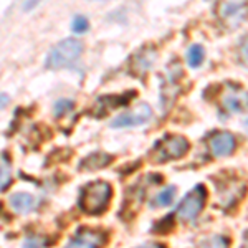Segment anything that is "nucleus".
<instances>
[{
  "mask_svg": "<svg viewBox=\"0 0 248 248\" xmlns=\"http://www.w3.org/2000/svg\"><path fill=\"white\" fill-rule=\"evenodd\" d=\"M83 53V45L77 38H65L50 50L45 62L48 70H62L78 62Z\"/></svg>",
  "mask_w": 248,
  "mask_h": 248,
  "instance_id": "nucleus-1",
  "label": "nucleus"
},
{
  "mask_svg": "<svg viewBox=\"0 0 248 248\" xmlns=\"http://www.w3.org/2000/svg\"><path fill=\"white\" fill-rule=\"evenodd\" d=\"M111 195H113V189H111V186L108 182L96 181L88 184L85 190H83V197H81L83 210L91 215L103 214L108 209Z\"/></svg>",
  "mask_w": 248,
  "mask_h": 248,
  "instance_id": "nucleus-2",
  "label": "nucleus"
},
{
  "mask_svg": "<svg viewBox=\"0 0 248 248\" xmlns=\"http://www.w3.org/2000/svg\"><path fill=\"white\" fill-rule=\"evenodd\" d=\"M189 147L190 144L184 136H166L162 141L155 144L153 154H151V161L155 164H161L167 161H174V159H181L182 155L187 154Z\"/></svg>",
  "mask_w": 248,
  "mask_h": 248,
  "instance_id": "nucleus-3",
  "label": "nucleus"
},
{
  "mask_svg": "<svg viewBox=\"0 0 248 248\" xmlns=\"http://www.w3.org/2000/svg\"><path fill=\"white\" fill-rule=\"evenodd\" d=\"M207 201V190L203 186H195L186 197L182 199L181 205L177 207V217L182 222H192L197 218Z\"/></svg>",
  "mask_w": 248,
  "mask_h": 248,
  "instance_id": "nucleus-4",
  "label": "nucleus"
},
{
  "mask_svg": "<svg viewBox=\"0 0 248 248\" xmlns=\"http://www.w3.org/2000/svg\"><path fill=\"white\" fill-rule=\"evenodd\" d=\"M153 118V109H151L149 105L146 103H141L131 111H126V113L116 116V118L111 121L109 126L113 129H119V127H133V126H142L144 123H147Z\"/></svg>",
  "mask_w": 248,
  "mask_h": 248,
  "instance_id": "nucleus-5",
  "label": "nucleus"
},
{
  "mask_svg": "<svg viewBox=\"0 0 248 248\" xmlns=\"http://www.w3.org/2000/svg\"><path fill=\"white\" fill-rule=\"evenodd\" d=\"M106 243V233L101 230L81 229L68 242L65 248H103Z\"/></svg>",
  "mask_w": 248,
  "mask_h": 248,
  "instance_id": "nucleus-6",
  "label": "nucleus"
},
{
  "mask_svg": "<svg viewBox=\"0 0 248 248\" xmlns=\"http://www.w3.org/2000/svg\"><path fill=\"white\" fill-rule=\"evenodd\" d=\"M237 147V139L229 131H217L209 138V149L215 157L230 155Z\"/></svg>",
  "mask_w": 248,
  "mask_h": 248,
  "instance_id": "nucleus-7",
  "label": "nucleus"
},
{
  "mask_svg": "<svg viewBox=\"0 0 248 248\" xmlns=\"http://www.w3.org/2000/svg\"><path fill=\"white\" fill-rule=\"evenodd\" d=\"M155 62V50L154 48H142L139 53L133 57V70L136 75H142L149 71V68Z\"/></svg>",
  "mask_w": 248,
  "mask_h": 248,
  "instance_id": "nucleus-8",
  "label": "nucleus"
},
{
  "mask_svg": "<svg viewBox=\"0 0 248 248\" xmlns=\"http://www.w3.org/2000/svg\"><path fill=\"white\" fill-rule=\"evenodd\" d=\"M10 207L17 214H27V212L35 209V199L33 195L27 194V192H17V194L10 195Z\"/></svg>",
  "mask_w": 248,
  "mask_h": 248,
  "instance_id": "nucleus-9",
  "label": "nucleus"
},
{
  "mask_svg": "<svg viewBox=\"0 0 248 248\" xmlns=\"http://www.w3.org/2000/svg\"><path fill=\"white\" fill-rule=\"evenodd\" d=\"M111 161H113V155L105 154V153H94V154L88 155L85 161L81 162V169H85V170L101 169V167H106Z\"/></svg>",
  "mask_w": 248,
  "mask_h": 248,
  "instance_id": "nucleus-10",
  "label": "nucleus"
},
{
  "mask_svg": "<svg viewBox=\"0 0 248 248\" xmlns=\"http://www.w3.org/2000/svg\"><path fill=\"white\" fill-rule=\"evenodd\" d=\"M12 182V166L7 154H0V192H3Z\"/></svg>",
  "mask_w": 248,
  "mask_h": 248,
  "instance_id": "nucleus-11",
  "label": "nucleus"
},
{
  "mask_svg": "<svg viewBox=\"0 0 248 248\" xmlns=\"http://www.w3.org/2000/svg\"><path fill=\"white\" fill-rule=\"evenodd\" d=\"M203 58H205V50L202 45H192L187 50V65L190 68H199L203 63Z\"/></svg>",
  "mask_w": 248,
  "mask_h": 248,
  "instance_id": "nucleus-12",
  "label": "nucleus"
},
{
  "mask_svg": "<svg viewBox=\"0 0 248 248\" xmlns=\"http://www.w3.org/2000/svg\"><path fill=\"white\" fill-rule=\"evenodd\" d=\"M197 248H230V242L223 235H212L199 243Z\"/></svg>",
  "mask_w": 248,
  "mask_h": 248,
  "instance_id": "nucleus-13",
  "label": "nucleus"
},
{
  "mask_svg": "<svg viewBox=\"0 0 248 248\" xmlns=\"http://www.w3.org/2000/svg\"><path fill=\"white\" fill-rule=\"evenodd\" d=\"M175 192H177L175 187H166L164 190L159 192V194L155 195V199H154L155 207H167V205H170V203L174 202Z\"/></svg>",
  "mask_w": 248,
  "mask_h": 248,
  "instance_id": "nucleus-14",
  "label": "nucleus"
},
{
  "mask_svg": "<svg viewBox=\"0 0 248 248\" xmlns=\"http://www.w3.org/2000/svg\"><path fill=\"white\" fill-rule=\"evenodd\" d=\"M223 105L229 111L232 113H242L243 109H245V99H240L238 96H233V94H229L225 99H223Z\"/></svg>",
  "mask_w": 248,
  "mask_h": 248,
  "instance_id": "nucleus-15",
  "label": "nucleus"
},
{
  "mask_svg": "<svg viewBox=\"0 0 248 248\" xmlns=\"http://www.w3.org/2000/svg\"><path fill=\"white\" fill-rule=\"evenodd\" d=\"M73 108H75V103L71 101V99H66V98L58 99V101L55 103V116L62 118V116L68 114L70 111H73Z\"/></svg>",
  "mask_w": 248,
  "mask_h": 248,
  "instance_id": "nucleus-16",
  "label": "nucleus"
},
{
  "mask_svg": "<svg viewBox=\"0 0 248 248\" xmlns=\"http://www.w3.org/2000/svg\"><path fill=\"white\" fill-rule=\"evenodd\" d=\"M88 29H90V23H88V18L83 17V15H77V17L73 18V22H71V30L78 35L86 33Z\"/></svg>",
  "mask_w": 248,
  "mask_h": 248,
  "instance_id": "nucleus-17",
  "label": "nucleus"
},
{
  "mask_svg": "<svg viewBox=\"0 0 248 248\" xmlns=\"http://www.w3.org/2000/svg\"><path fill=\"white\" fill-rule=\"evenodd\" d=\"M9 105V96L7 94H0V108L7 106Z\"/></svg>",
  "mask_w": 248,
  "mask_h": 248,
  "instance_id": "nucleus-18",
  "label": "nucleus"
},
{
  "mask_svg": "<svg viewBox=\"0 0 248 248\" xmlns=\"http://www.w3.org/2000/svg\"><path fill=\"white\" fill-rule=\"evenodd\" d=\"M139 248H164L162 245H159V243H146V245L139 247Z\"/></svg>",
  "mask_w": 248,
  "mask_h": 248,
  "instance_id": "nucleus-19",
  "label": "nucleus"
},
{
  "mask_svg": "<svg viewBox=\"0 0 248 248\" xmlns=\"http://www.w3.org/2000/svg\"><path fill=\"white\" fill-rule=\"evenodd\" d=\"M96 2H108V0H96Z\"/></svg>",
  "mask_w": 248,
  "mask_h": 248,
  "instance_id": "nucleus-20",
  "label": "nucleus"
}]
</instances>
